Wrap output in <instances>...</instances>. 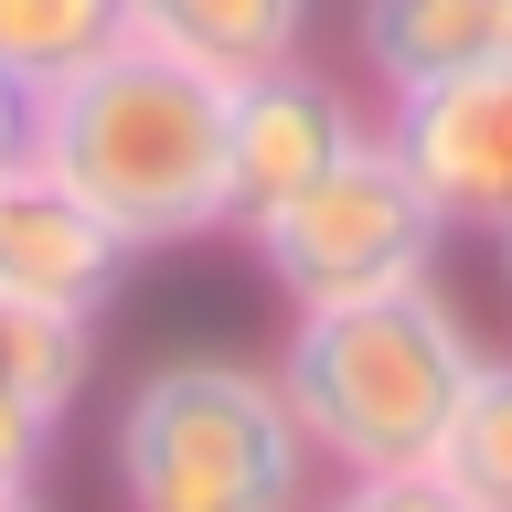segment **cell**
<instances>
[{"mask_svg": "<svg viewBox=\"0 0 512 512\" xmlns=\"http://www.w3.org/2000/svg\"><path fill=\"white\" fill-rule=\"evenodd\" d=\"M32 171L64 182L86 214H107L139 256L203 246L235 224L224 203V75L107 43L96 64L32 86Z\"/></svg>", "mask_w": 512, "mask_h": 512, "instance_id": "obj_1", "label": "cell"}, {"mask_svg": "<svg viewBox=\"0 0 512 512\" xmlns=\"http://www.w3.org/2000/svg\"><path fill=\"white\" fill-rule=\"evenodd\" d=\"M267 374L331 480L427 470L480 374V342L459 299L438 278H416V288H374V299H331V310H288V342Z\"/></svg>", "mask_w": 512, "mask_h": 512, "instance_id": "obj_2", "label": "cell"}, {"mask_svg": "<svg viewBox=\"0 0 512 512\" xmlns=\"http://www.w3.org/2000/svg\"><path fill=\"white\" fill-rule=\"evenodd\" d=\"M118 512H310L320 459L267 363L171 352L118 395L107 427Z\"/></svg>", "mask_w": 512, "mask_h": 512, "instance_id": "obj_3", "label": "cell"}, {"mask_svg": "<svg viewBox=\"0 0 512 512\" xmlns=\"http://www.w3.org/2000/svg\"><path fill=\"white\" fill-rule=\"evenodd\" d=\"M256 256V278L278 288L288 310H331V299H374V288H416L438 278L448 224L438 203L416 192V171L384 150V128H363L331 171H320L299 203L235 224Z\"/></svg>", "mask_w": 512, "mask_h": 512, "instance_id": "obj_4", "label": "cell"}, {"mask_svg": "<svg viewBox=\"0 0 512 512\" xmlns=\"http://www.w3.org/2000/svg\"><path fill=\"white\" fill-rule=\"evenodd\" d=\"M384 150L416 171V192L438 203L448 235H502L512 224V54L502 64H470L448 86H416V96H384Z\"/></svg>", "mask_w": 512, "mask_h": 512, "instance_id": "obj_5", "label": "cell"}, {"mask_svg": "<svg viewBox=\"0 0 512 512\" xmlns=\"http://www.w3.org/2000/svg\"><path fill=\"white\" fill-rule=\"evenodd\" d=\"M363 128H374L363 96H352L342 75H320L310 54L235 75V86H224V203H235V224L299 203ZM235 224H224V235H235Z\"/></svg>", "mask_w": 512, "mask_h": 512, "instance_id": "obj_6", "label": "cell"}, {"mask_svg": "<svg viewBox=\"0 0 512 512\" xmlns=\"http://www.w3.org/2000/svg\"><path fill=\"white\" fill-rule=\"evenodd\" d=\"M139 278V246H128L107 214H86L64 182L43 171H0V299L11 310H64V320H107Z\"/></svg>", "mask_w": 512, "mask_h": 512, "instance_id": "obj_7", "label": "cell"}, {"mask_svg": "<svg viewBox=\"0 0 512 512\" xmlns=\"http://www.w3.org/2000/svg\"><path fill=\"white\" fill-rule=\"evenodd\" d=\"M512 54V0H352V64L374 96L448 86Z\"/></svg>", "mask_w": 512, "mask_h": 512, "instance_id": "obj_8", "label": "cell"}, {"mask_svg": "<svg viewBox=\"0 0 512 512\" xmlns=\"http://www.w3.org/2000/svg\"><path fill=\"white\" fill-rule=\"evenodd\" d=\"M320 0H128V43L192 64V75H256V64H288L310 43Z\"/></svg>", "mask_w": 512, "mask_h": 512, "instance_id": "obj_9", "label": "cell"}, {"mask_svg": "<svg viewBox=\"0 0 512 512\" xmlns=\"http://www.w3.org/2000/svg\"><path fill=\"white\" fill-rule=\"evenodd\" d=\"M427 470L470 512H512V352H480V374H470V395H459Z\"/></svg>", "mask_w": 512, "mask_h": 512, "instance_id": "obj_10", "label": "cell"}, {"mask_svg": "<svg viewBox=\"0 0 512 512\" xmlns=\"http://www.w3.org/2000/svg\"><path fill=\"white\" fill-rule=\"evenodd\" d=\"M0 384L22 395L32 416H75L96 384V320H64V310H11L0 299Z\"/></svg>", "mask_w": 512, "mask_h": 512, "instance_id": "obj_11", "label": "cell"}, {"mask_svg": "<svg viewBox=\"0 0 512 512\" xmlns=\"http://www.w3.org/2000/svg\"><path fill=\"white\" fill-rule=\"evenodd\" d=\"M107 43H128V0H0V75L11 86H54Z\"/></svg>", "mask_w": 512, "mask_h": 512, "instance_id": "obj_12", "label": "cell"}, {"mask_svg": "<svg viewBox=\"0 0 512 512\" xmlns=\"http://www.w3.org/2000/svg\"><path fill=\"white\" fill-rule=\"evenodd\" d=\"M310 512H470L438 470H342L331 491H310Z\"/></svg>", "mask_w": 512, "mask_h": 512, "instance_id": "obj_13", "label": "cell"}, {"mask_svg": "<svg viewBox=\"0 0 512 512\" xmlns=\"http://www.w3.org/2000/svg\"><path fill=\"white\" fill-rule=\"evenodd\" d=\"M43 459H54V416H32L0 384V491H43Z\"/></svg>", "mask_w": 512, "mask_h": 512, "instance_id": "obj_14", "label": "cell"}, {"mask_svg": "<svg viewBox=\"0 0 512 512\" xmlns=\"http://www.w3.org/2000/svg\"><path fill=\"white\" fill-rule=\"evenodd\" d=\"M22 160H32V86L0 75V171H22Z\"/></svg>", "mask_w": 512, "mask_h": 512, "instance_id": "obj_15", "label": "cell"}, {"mask_svg": "<svg viewBox=\"0 0 512 512\" xmlns=\"http://www.w3.org/2000/svg\"><path fill=\"white\" fill-rule=\"evenodd\" d=\"M0 512H43V502H32V491H0Z\"/></svg>", "mask_w": 512, "mask_h": 512, "instance_id": "obj_16", "label": "cell"}, {"mask_svg": "<svg viewBox=\"0 0 512 512\" xmlns=\"http://www.w3.org/2000/svg\"><path fill=\"white\" fill-rule=\"evenodd\" d=\"M491 246H502V288H512V224H502V235H491Z\"/></svg>", "mask_w": 512, "mask_h": 512, "instance_id": "obj_17", "label": "cell"}]
</instances>
